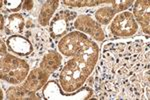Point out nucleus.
I'll return each instance as SVG.
<instances>
[{
	"label": "nucleus",
	"instance_id": "nucleus-20",
	"mask_svg": "<svg viewBox=\"0 0 150 100\" xmlns=\"http://www.w3.org/2000/svg\"><path fill=\"white\" fill-rule=\"evenodd\" d=\"M4 28V21H3V16L1 15V30H3Z\"/></svg>",
	"mask_w": 150,
	"mask_h": 100
},
{
	"label": "nucleus",
	"instance_id": "nucleus-16",
	"mask_svg": "<svg viewBox=\"0 0 150 100\" xmlns=\"http://www.w3.org/2000/svg\"><path fill=\"white\" fill-rule=\"evenodd\" d=\"M133 1H113V9L115 12L117 11H123L132 6Z\"/></svg>",
	"mask_w": 150,
	"mask_h": 100
},
{
	"label": "nucleus",
	"instance_id": "nucleus-6",
	"mask_svg": "<svg viewBox=\"0 0 150 100\" xmlns=\"http://www.w3.org/2000/svg\"><path fill=\"white\" fill-rule=\"evenodd\" d=\"M72 15L73 13L67 10L60 11L56 14L50 24V32L53 37H60L68 31L70 21L72 20Z\"/></svg>",
	"mask_w": 150,
	"mask_h": 100
},
{
	"label": "nucleus",
	"instance_id": "nucleus-5",
	"mask_svg": "<svg viewBox=\"0 0 150 100\" xmlns=\"http://www.w3.org/2000/svg\"><path fill=\"white\" fill-rule=\"evenodd\" d=\"M74 26L76 29L83 31L89 35H91L92 37L97 41H102L104 40V32L101 28V26L99 25L98 22L94 21L90 16L88 15H81L76 19L74 23Z\"/></svg>",
	"mask_w": 150,
	"mask_h": 100
},
{
	"label": "nucleus",
	"instance_id": "nucleus-2",
	"mask_svg": "<svg viewBox=\"0 0 150 100\" xmlns=\"http://www.w3.org/2000/svg\"><path fill=\"white\" fill-rule=\"evenodd\" d=\"M91 71L92 68H90L84 62L75 57L72 58L66 63L60 73L59 79L63 89L67 92L78 89L83 85Z\"/></svg>",
	"mask_w": 150,
	"mask_h": 100
},
{
	"label": "nucleus",
	"instance_id": "nucleus-17",
	"mask_svg": "<svg viewBox=\"0 0 150 100\" xmlns=\"http://www.w3.org/2000/svg\"><path fill=\"white\" fill-rule=\"evenodd\" d=\"M4 2H5V6L8 9V11H12V12L18 11L21 7V1H19V0H16V1H4Z\"/></svg>",
	"mask_w": 150,
	"mask_h": 100
},
{
	"label": "nucleus",
	"instance_id": "nucleus-7",
	"mask_svg": "<svg viewBox=\"0 0 150 100\" xmlns=\"http://www.w3.org/2000/svg\"><path fill=\"white\" fill-rule=\"evenodd\" d=\"M7 45L12 52L21 56H27L32 53V44L27 40V38L20 35H12L7 39Z\"/></svg>",
	"mask_w": 150,
	"mask_h": 100
},
{
	"label": "nucleus",
	"instance_id": "nucleus-8",
	"mask_svg": "<svg viewBox=\"0 0 150 100\" xmlns=\"http://www.w3.org/2000/svg\"><path fill=\"white\" fill-rule=\"evenodd\" d=\"M48 76H49V72L45 71L42 68H37V69L32 70V72L29 74L23 86L29 91H36L40 89L43 84L47 81Z\"/></svg>",
	"mask_w": 150,
	"mask_h": 100
},
{
	"label": "nucleus",
	"instance_id": "nucleus-14",
	"mask_svg": "<svg viewBox=\"0 0 150 100\" xmlns=\"http://www.w3.org/2000/svg\"><path fill=\"white\" fill-rule=\"evenodd\" d=\"M115 15V11L111 7H103L95 12V18L98 23L102 25H107L112 20L113 16Z\"/></svg>",
	"mask_w": 150,
	"mask_h": 100
},
{
	"label": "nucleus",
	"instance_id": "nucleus-12",
	"mask_svg": "<svg viewBox=\"0 0 150 100\" xmlns=\"http://www.w3.org/2000/svg\"><path fill=\"white\" fill-rule=\"evenodd\" d=\"M58 4H59V1H46V3H44L40 11L39 18H38L40 25L46 26L49 23V20L56 10Z\"/></svg>",
	"mask_w": 150,
	"mask_h": 100
},
{
	"label": "nucleus",
	"instance_id": "nucleus-4",
	"mask_svg": "<svg viewBox=\"0 0 150 100\" xmlns=\"http://www.w3.org/2000/svg\"><path fill=\"white\" fill-rule=\"evenodd\" d=\"M110 30L116 36L128 37L136 33L138 26L133 17V14L130 12H122L114 18L113 22L111 23Z\"/></svg>",
	"mask_w": 150,
	"mask_h": 100
},
{
	"label": "nucleus",
	"instance_id": "nucleus-10",
	"mask_svg": "<svg viewBox=\"0 0 150 100\" xmlns=\"http://www.w3.org/2000/svg\"><path fill=\"white\" fill-rule=\"evenodd\" d=\"M61 63V56L55 51H50L43 57L41 68L47 72H53L59 67Z\"/></svg>",
	"mask_w": 150,
	"mask_h": 100
},
{
	"label": "nucleus",
	"instance_id": "nucleus-3",
	"mask_svg": "<svg viewBox=\"0 0 150 100\" xmlns=\"http://www.w3.org/2000/svg\"><path fill=\"white\" fill-rule=\"evenodd\" d=\"M28 69V64L24 60L9 54L1 61V77L10 83H20L27 76Z\"/></svg>",
	"mask_w": 150,
	"mask_h": 100
},
{
	"label": "nucleus",
	"instance_id": "nucleus-15",
	"mask_svg": "<svg viewBox=\"0 0 150 100\" xmlns=\"http://www.w3.org/2000/svg\"><path fill=\"white\" fill-rule=\"evenodd\" d=\"M111 1H64L65 5L73 6V7H83V6H96L100 3Z\"/></svg>",
	"mask_w": 150,
	"mask_h": 100
},
{
	"label": "nucleus",
	"instance_id": "nucleus-9",
	"mask_svg": "<svg viewBox=\"0 0 150 100\" xmlns=\"http://www.w3.org/2000/svg\"><path fill=\"white\" fill-rule=\"evenodd\" d=\"M133 13L141 24L144 32L149 34V1H136Z\"/></svg>",
	"mask_w": 150,
	"mask_h": 100
},
{
	"label": "nucleus",
	"instance_id": "nucleus-18",
	"mask_svg": "<svg viewBox=\"0 0 150 100\" xmlns=\"http://www.w3.org/2000/svg\"><path fill=\"white\" fill-rule=\"evenodd\" d=\"M33 5H34V3H33V1H25L23 4V10H31L32 9Z\"/></svg>",
	"mask_w": 150,
	"mask_h": 100
},
{
	"label": "nucleus",
	"instance_id": "nucleus-19",
	"mask_svg": "<svg viewBox=\"0 0 150 100\" xmlns=\"http://www.w3.org/2000/svg\"><path fill=\"white\" fill-rule=\"evenodd\" d=\"M1 52H2V53L5 52V46H4L3 42H1Z\"/></svg>",
	"mask_w": 150,
	"mask_h": 100
},
{
	"label": "nucleus",
	"instance_id": "nucleus-13",
	"mask_svg": "<svg viewBox=\"0 0 150 100\" xmlns=\"http://www.w3.org/2000/svg\"><path fill=\"white\" fill-rule=\"evenodd\" d=\"M7 97L9 99H39L32 91H29L24 86L10 88L7 91Z\"/></svg>",
	"mask_w": 150,
	"mask_h": 100
},
{
	"label": "nucleus",
	"instance_id": "nucleus-11",
	"mask_svg": "<svg viewBox=\"0 0 150 100\" xmlns=\"http://www.w3.org/2000/svg\"><path fill=\"white\" fill-rule=\"evenodd\" d=\"M24 28V18L21 14H12L8 17L6 31L8 34L12 35H18L23 31Z\"/></svg>",
	"mask_w": 150,
	"mask_h": 100
},
{
	"label": "nucleus",
	"instance_id": "nucleus-1",
	"mask_svg": "<svg viewBox=\"0 0 150 100\" xmlns=\"http://www.w3.org/2000/svg\"><path fill=\"white\" fill-rule=\"evenodd\" d=\"M59 50L66 56H73L93 69L99 56L98 46L84 34L72 32L59 42Z\"/></svg>",
	"mask_w": 150,
	"mask_h": 100
}]
</instances>
